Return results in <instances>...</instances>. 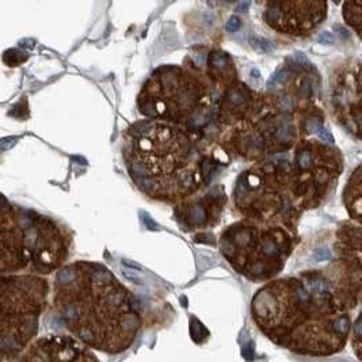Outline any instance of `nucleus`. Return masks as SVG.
Wrapping results in <instances>:
<instances>
[{"instance_id": "1", "label": "nucleus", "mask_w": 362, "mask_h": 362, "mask_svg": "<svg viewBox=\"0 0 362 362\" xmlns=\"http://www.w3.org/2000/svg\"><path fill=\"white\" fill-rule=\"evenodd\" d=\"M251 313L267 339L300 356L338 354L353 327L347 305L320 276L264 285L252 298Z\"/></svg>"}, {"instance_id": "2", "label": "nucleus", "mask_w": 362, "mask_h": 362, "mask_svg": "<svg viewBox=\"0 0 362 362\" xmlns=\"http://www.w3.org/2000/svg\"><path fill=\"white\" fill-rule=\"evenodd\" d=\"M53 307L75 339L107 354L128 350L141 329L132 293L100 264L63 267L54 280Z\"/></svg>"}, {"instance_id": "3", "label": "nucleus", "mask_w": 362, "mask_h": 362, "mask_svg": "<svg viewBox=\"0 0 362 362\" xmlns=\"http://www.w3.org/2000/svg\"><path fill=\"white\" fill-rule=\"evenodd\" d=\"M49 284L32 274H0V362L17 360L38 332Z\"/></svg>"}, {"instance_id": "4", "label": "nucleus", "mask_w": 362, "mask_h": 362, "mask_svg": "<svg viewBox=\"0 0 362 362\" xmlns=\"http://www.w3.org/2000/svg\"><path fill=\"white\" fill-rule=\"evenodd\" d=\"M0 274H30L26 209L0 193ZM33 276V274H32Z\"/></svg>"}, {"instance_id": "5", "label": "nucleus", "mask_w": 362, "mask_h": 362, "mask_svg": "<svg viewBox=\"0 0 362 362\" xmlns=\"http://www.w3.org/2000/svg\"><path fill=\"white\" fill-rule=\"evenodd\" d=\"M30 274L44 276L57 270L66 258V243L56 224L45 216L26 211Z\"/></svg>"}, {"instance_id": "6", "label": "nucleus", "mask_w": 362, "mask_h": 362, "mask_svg": "<svg viewBox=\"0 0 362 362\" xmlns=\"http://www.w3.org/2000/svg\"><path fill=\"white\" fill-rule=\"evenodd\" d=\"M323 1H272L264 18L267 23L284 34L300 35L313 30L326 16Z\"/></svg>"}, {"instance_id": "7", "label": "nucleus", "mask_w": 362, "mask_h": 362, "mask_svg": "<svg viewBox=\"0 0 362 362\" xmlns=\"http://www.w3.org/2000/svg\"><path fill=\"white\" fill-rule=\"evenodd\" d=\"M18 362H99V358L69 335H47L32 341Z\"/></svg>"}, {"instance_id": "8", "label": "nucleus", "mask_w": 362, "mask_h": 362, "mask_svg": "<svg viewBox=\"0 0 362 362\" xmlns=\"http://www.w3.org/2000/svg\"><path fill=\"white\" fill-rule=\"evenodd\" d=\"M361 3H345V8H344V16L347 23L354 26L357 32H360V23H361Z\"/></svg>"}, {"instance_id": "9", "label": "nucleus", "mask_w": 362, "mask_h": 362, "mask_svg": "<svg viewBox=\"0 0 362 362\" xmlns=\"http://www.w3.org/2000/svg\"><path fill=\"white\" fill-rule=\"evenodd\" d=\"M187 217H189V220H190L192 224L199 226V224H202V223L206 220L208 214H206L205 208H202L201 205H194V206H192V208L189 209Z\"/></svg>"}, {"instance_id": "10", "label": "nucleus", "mask_w": 362, "mask_h": 362, "mask_svg": "<svg viewBox=\"0 0 362 362\" xmlns=\"http://www.w3.org/2000/svg\"><path fill=\"white\" fill-rule=\"evenodd\" d=\"M311 160H313L311 153L307 149H303L301 152H298V155H297V165L300 168H308L311 165Z\"/></svg>"}, {"instance_id": "11", "label": "nucleus", "mask_w": 362, "mask_h": 362, "mask_svg": "<svg viewBox=\"0 0 362 362\" xmlns=\"http://www.w3.org/2000/svg\"><path fill=\"white\" fill-rule=\"evenodd\" d=\"M286 79H288V71L279 69V71L272 76V79L269 81V83H267V87L272 88V87H274V86H277V84H280V83L285 82Z\"/></svg>"}, {"instance_id": "12", "label": "nucleus", "mask_w": 362, "mask_h": 362, "mask_svg": "<svg viewBox=\"0 0 362 362\" xmlns=\"http://www.w3.org/2000/svg\"><path fill=\"white\" fill-rule=\"evenodd\" d=\"M252 47H255L257 49L261 50V52H272L273 50V44L264 38L261 37H255L252 40Z\"/></svg>"}, {"instance_id": "13", "label": "nucleus", "mask_w": 362, "mask_h": 362, "mask_svg": "<svg viewBox=\"0 0 362 362\" xmlns=\"http://www.w3.org/2000/svg\"><path fill=\"white\" fill-rule=\"evenodd\" d=\"M240 26H242L240 18L238 17V16H232V17L228 19V22H227L226 29H227L228 33H235V32H238V30L240 29Z\"/></svg>"}, {"instance_id": "14", "label": "nucleus", "mask_w": 362, "mask_h": 362, "mask_svg": "<svg viewBox=\"0 0 362 362\" xmlns=\"http://www.w3.org/2000/svg\"><path fill=\"white\" fill-rule=\"evenodd\" d=\"M319 137L323 141H326L327 144H334V137H332V134H331L329 129H326V128H320L319 129Z\"/></svg>"}, {"instance_id": "15", "label": "nucleus", "mask_w": 362, "mask_h": 362, "mask_svg": "<svg viewBox=\"0 0 362 362\" xmlns=\"http://www.w3.org/2000/svg\"><path fill=\"white\" fill-rule=\"evenodd\" d=\"M319 42H320V44H325V45L332 44V42H334V35L329 33V32H325V33H322L319 35Z\"/></svg>"}, {"instance_id": "16", "label": "nucleus", "mask_w": 362, "mask_h": 362, "mask_svg": "<svg viewBox=\"0 0 362 362\" xmlns=\"http://www.w3.org/2000/svg\"><path fill=\"white\" fill-rule=\"evenodd\" d=\"M329 257H331V254H329V251H327L326 248H323V250H319V251L316 252V258H317L319 261H325V259H329Z\"/></svg>"}, {"instance_id": "17", "label": "nucleus", "mask_w": 362, "mask_h": 362, "mask_svg": "<svg viewBox=\"0 0 362 362\" xmlns=\"http://www.w3.org/2000/svg\"><path fill=\"white\" fill-rule=\"evenodd\" d=\"M144 224H146V227H147L148 230H155L158 228L156 223L149 217L148 214H146V216H144Z\"/></svg>"}, {"instance_id": "18", "label": "nucleus", "mask_w": 362, "mask_h": 362, "mask_svg": "<svg viewBox=\"0 0 362 362\" xmlns=\"http://www.w3.org/2000/svg\"><path fill=\"white\" fill-rule=\"evenodd\" d=\"M276 137L280 140V141H285L288 140V131L285 127H281L280 129L276 132Z\"/></svg>"}, {"instance_id": "19", "label": "nucleus", "mask_w": 362, "mask_h": 362, "mask_svg": "<svg viewBox=\"0 0 362 362\" xmlns=\"http://www.w3.org/2000/svg\"><path fill=\"white\" fill-rule=\"evenodd\" d=\"M248 6H250V3H248V1H245V3H240V4H239V8L245 11V10H247Z\"/></svg>"}]
</instances>
